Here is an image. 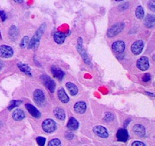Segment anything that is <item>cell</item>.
<instances>
[{"label":"cell","mask_w":155,"mask_h":146,"mask_svg":"<svg viewBox=\"0 0 155 146\" xmlns=\"http://www.w3.org/2000/svg\"><path fill=\"white\" fill-rule=\"evenodd\" d=\"M45 29V24L43 23L40 28L36 30V32L35 33V35L33 36L32 39L30 40V42H28V48L29 49H37L39 43H40V40H41V37L42 36V34L44 32Z\"/></svg>","instance_id":"1"},{"label":"cell","mask_w":155,"mask_h":146,"mask_svg":"<svg viewBox=\"0 0 155 146\" xmlns=\"http://www.w3.org/2000/svg\"><path fill=\"white\" fill-rule=\"evenodd\" d=\"M56 127H57L56 123L53 119H51V118L45 119L44 121L42 122V129L47 133H52V132H54L56 130Z\"/></svg>","instance_id":"2"},{"label":"cell","mask_w":155,"mask_h":146,"mask_svg":"<svg viewBox=\"0 0 155 146\" xmlns=\"http://www.w3.org/2000/svg\"><path fill=\"white\" fill-rule=\"evenodd\" d=\"M124 29V23L123 22H118V23H116L114 24L110 29H109L108 30V36L109 37H114L117 36L118 34H120L123 30Z\"/></svg>","instance_id":"3"},{"label":"cell","mask_w":155,"mask_h":146,"mask_svg":"<svg viewBox=\"0 0 155 146\" xmlns=\"http://www.w3.org/2000/svg\"><path fill=\"white\" fill-rule=\"evenodd\" d=\"M41 81L43 82L44 86L48 89V91H49L50 93H54V92L56 84L55 82H54L52 79L50 78L49 76L43 74V75L41 76Z\"/></svg>","instance_id":"4"},{"label":"cell","mask_w":155,"mask_h":146,"mask_svg":"<svg viewBox=\"0 0 155 146\" xmlns=\"http://www.w3.org/2000/svg\"><path fill=\"white\" fill-rule=\"evenodd\" d=\"M82 42H83V40L82 38H78V45H77V49L78 51L79 52V54H80V56H82V58H83V60L84 61V62L89 65V66H91V61H90V59H89L88 55L86 54V52L85 50L83 48V45H82Z\"/></svg>","instance_id":"5"},{"label":"cell","mask_w":155,"mask_h":146,"mask_svg":"<svg viewBox=\"0 0 155 146\" xmlns=\"http://www.w3.org/2000/svg\"><path fill=\"white\" fill-rule=\"evenodd\" d=\"M14 51L12 48L8 45H1L0 46V57L2 58H10L13 56Z\"/></svg>","instance_id":"6"},{"label":"cell","mask_w":155,"mask_h":146,"mask_svg":"<svg viewBox=\"0 0 155 146\" xmlns=\"http://www.w3.org/2000/svg\"><path fill=\"white\" fill-rule=\"evenodd\" d=\"M137 67L141 71H146L149 68V59L146 56H142L137 61Z\"/></svg>","instance_id":"7"},{"label":"cell","mask_w":155,"mask_h":146,"mask_svg":"<svg viewBox=\"0 0 155 146\" xmlns=\"http://www.w3.org/2000/svg\"><path fill=\"white\" fill-rule=\"evenodd\" d=\"M144 48V42L141 40H138L136 42H134L132 46H131V50L134 55H140Z\"/></svg>","instance_id":"8"},{"label":"cell","mask_w":155,"mask_h":146,"mask_svg":"<svg viewBox=\"0 0 155 146\" xmlns=\"http://www.w3.org/2000/svg\"><path fill=\"white\" fill-rule=\"evenodd\" d=\"M34 100L38 105H42L45 102V94L43 91L41 89H36L34 92Z\"/></svg>","instance_id":"9"},{"label":"cell","mask_w":155,"mask_h":146,"mask_svg":"<svg viewBox=\"0 0 155 146\" xmlns=\"http://www.w3.org/2000/svg\"><path fill=\"white\" fill-rule=\"evenodd\" d=\"M93 131L95 134H97L98 137L102 138H107L109 137V132L105 127L101 126V125H97L93 128Z\"/></svg>","instance_id":"10"},{"label":"cell","mask_w":155,"mask_h":146,"mask_svg":"<svg viewBox=\"0 0 155 146\" xmlns=\"http://www.w3.org/2000/svg\"><path fill=\"white\" fill-rule=\"evenodd\" d=\"M112 49L116 54H122L125 50V43L122 41H116L112 44Z\"/></svg>","instance_id":"11"},{"label":"cell","mask_w":155,"mask_h":146,"mask_svg":"<svg viewBox=\"0 0 155 146\" xmlns=\"http://www.w3.org/2000/svg\"><path fill=\"white\" fill-rule=\"evenodd\" d=\"M116 138H117V140L120 141V142H127L128 138H129V135L127 131L125 128H122V129L118 130L117 131V134H116Z\"/></svg>","instance_id":"12"},{"label":"cell","mask_w":155,"mask_h":146,"mask_svg":"<svg viewBox=\"0 0 155 146\" xmlns=\"http://www.w3.org/2000/svg\"><path fill=\"white\" fill-rule=\"evenodd\" d=\"M51 72L53 73V75L59 80H61L65 76V73L63 72V70L61 67H57V66H53L51 67Z\"/></svg>","instance_id":"13"},{"label":"cell","mask_w":155,"mask_h":146,"mask_svg":"<svg viewBox=\"0 0 155 146\" xmlns=\"http://www.w3.org/2000/svg\"><path fill=\"white\" fill-rule=\"evenodd\" d=\"M25 107H26V109L28 110V112L30 113V115L33 116L34 118H41V112H39L38 110L34 107L33 105H31V104H26Z\"/></svg>","instance_id":"14"},{"label":"cell","mask_w":155,"mask_h":146,"mask_svg":"<svg viewBox=\"0 0 155 146\" xmlns=\"http://www.w3.org/2000/svg\"><path fill=\"white\" fill-rule=\"evenodd\" d=\"M74 111L78 113H80V114H82L84 112H85L86 111V104H85V102H84V101H78L77 102L75 105H74Z\"/></svg>","instance_id":"15"},{"label":"cell","mask_w":155,"mask_h":146,"mask_svg":"<svg viewBox=\"0 0 155 146\" xmlns=\"http://www.w3.org/2000/svg\"><path fill=\"white\" fill-rule=\"evenodd\" d=\"M133 131L137 136H139V137H143L146 134V129H145V127L143 125L140 124H136L134 125Z\"/></svg>","instance_id":"16"},{"label":"cell","mask_w":155,"mask_h":146,"mask_svg":"<svg viewBox=\"0 0 155 146\" xmlns=\"http://www.w3.org/2000/svg\"><path fill=\"white\" fill-rule=\"evenodd\" d=\"M67 36V34L62 33V32H55L54 35V39L56 43H58V44H62V43L65 42Z\"/></svg>","instance_id":"17"},{"label":"cell","mask_w":155,"mask_h":146,"mask_svg":"<svg viewBox=\"0 0 155 146\" xmlns=\"http://www.w3.org/2000/svg\"><path fill=\"white\" fill-rule=\"evenodd\" d=\"M144 24L147 28H152L155 25L154 15H147L144 20Z\"/></svg>","instance_id":"18"},{"label":"cell","mask_w":155,"mask_h":146,"mask_svg":"<svg viewBox=\"0 0 155 146\" xmlns=\"http://www.w3.org/2000/svg\"><path fill=\"white\" fill-rule=\"evenodd\" d=\"M12 118L16 121H20V120H22L25 118V114L21 109H16L12 113Z\"/></svg>","instance_id":"19"},{"label":"cell","mask_w":155,"mask_h":146,"mask_svg":"<svg viewBox=\"0 0 155 146\" xmlns=\"http://www.w3.org/2000/svg\"><path fill=\"white\" fill-rule=\"evenodd\" d=\"M58 98L62 103H67L69 101V97L66 93L64 88H60L58 90Z\"/></svg>","instance_id":"20"},{"label":"cell","mask_w":155,"mask_h":146,"mask_svg":"<svg viewBox=\"0 0 155 146\" xmlns=\"http://www.w3.org/2000/svg\"><path fill=\"white\" fill-rule=\"evenodd\" d=\"M66 87H67V90L69 91V93H70L71 95H77V93H78V87L76 85H74L72 82H67Z\"/></svg>","instance_id":"21"},{"label":"cell","mask_w":155,"mask_h":146,"mask_svg":"<svg viewBox=\"0 0 155 146\" xmlns=\"http://www.w3.org/2000/svg\"><path fill=\"white\" fill-rule=\"evenodd\" d=\"M54 114L56 118L60 120H64L66 118V113L64 112V110L61 108V107H57L54 111Z\"/></svg>","instance_id":"22"},{"label":"cell","mask_w":155,"mask_h":146,"mask_svg":"<svg viewBox=\"0 0 155 146\" xmlns=\"http://www.w3.org/2000/svg\"><path fill=\"white\" fill-rule=\"evenodd\" d=\"M67 128L71 131H75L78 128V122L77 119L74 118H70L68 123H67Z\"/></svg>","instance_id":"23"},{"label":"cell","mask_w":155,"mask_h":146,"mask_svg":"<svg viewBox=\"0 0 155 146\" xmlns=\"http://www.w3.org/2000/svg\"><path fill=\"white\" fill-rule=\"evenodd\" d=\"M9 36H10L11 39H17V37L18 36V29H17V28L15 25H12L10 28V29H9Z\"/></svg>","instance_id":"24"},{"label":"cell","mask_w":155,"mask_h":146,"mask_svg":"<svg viewBox=\"0 0 155 146\" xmlns=\"http://www.w3.org/2000/svg\"><path fill=\"white\" fill-rule=\"evenodd\" d=\"M17 66H18V67L20 68V70L22 72L28 74V75H30V76L32 75L31 74V68L28 67V65H25V64H22V63H18Z\"/></svg>","instance_id":"25"},{"label":"cell","mask_w":155,"mask_h":146,"mask_svg":"<svg viewBox=\"0 0 155 146\" xmlns=\"http://www.w3.org/2000/svg\"><path fill=\"white\" fill-rule=\"evenodd\" d=\"M135 16L139 19H142L144 17V10L142 8V6H138L136 8V11H135Z\"/></svg>","instance_id":"26"},{"label":"cell","mask_w":155,"mask_h":146,"mask_svg":"<svg viewBox=\"0 0 155 146\" xmlns=\"http://www.w3.org/2000/svg\"><path fill=\"white\" fill-rule=\"evenodd\" d=\"M114 119H115V116H114L113 113H111V112H106L105 116H104V120L105 122H111V121H113Z\"/></svg>","instance_id":"27"},{"label":"cell","mask_w":155,"mask_h":146,"mask_svg":"<svg viewBox=\"0 0 155 146\" xmlns=\"http://www.w3.org/2000/svg\"><path fill=\"white\" fill-rule=\"evenodd\" d=\"M21 102L22 101H20V100H12L11 101V104H10V106L8 107V110H12V109H14L15 107H18L20 104H21Z\"/></svg>","instance_id":"28"},{"label":"cell","mask_w":155,"mask_h":146,"mask_svg":"<svg viewBox=\"0 0 155 146\" xmlns=\"http://www.w3.org/2000/svg\"><path fill=\"white\" fill-rule=\"evenodd\" d=\"M28 42H29V40H28V36H24L21 41V42H20V47L22 49H24V48H26L28 46Z\"/></svg>","instance_id":"29"},{"label":"cell","mask_w":155,"mask_h":146,"mask_svg":"<svg viewBox=\"0 0 155 146\" xmlns=\"http://www.w3.org/2000/svg\"><path fill=\"white\" fill-rule=\"evenodd\" d=\"M48 146H61V142L58 138H54L49 141Z\"/></svg>","instance_id":"30"},{"label":"cell","mask_w":155,"mask_h":146,"mask_svg":"<svg viewBox=\"0 0 155 146\" xmlns=\"http://www.w3.org/2000/svg\"><path fill=\"white\" fill-rule=\"evenodd\" d=\"M36 142H37L39 146H44L45 143H46V138L43 137H38L36 138Z\"/></svg>","instance_id":"31"},{"label":"cell","mask_w":155,"mask_h":146,"mask_svg":"<svg viewBox=\"0 0 155 146\" xmlns=\"http://www.w3.org/2000/svg\"><path fill=\"white\" fill-rule=\"evenodd\" d=\"M147 6L151 11L155 12V0H150L147 4Z\"/></svg>","instance_id":"32"},{"label":"cell","mask_w":155,"mask_h":146,"mask_svg":"<svg viewBox=\"0 0 155 146\" xmlns=\"http://www.w3.org/2000/svg\"><path fill=\"white\" fill-rule=\"evenodd\" d=\"M150 80H151V75H150V73H146V74H144V76H143V78H142V80H143L144 82H148V81H150Z\"/></svg>","instance_id":"33"},{"label":"cell","mask_w":155,"mask_h":146,"mask_svg":"<svg viewBox=\"0 0 155 146\" xmlns=\"http://www.w3.org/2000/svg\"><path fill=\"white\" fill-rule=\"evenodd\" d=\"M0 18H1V20L4 22V21H5L6 18H7V16H6L5 12L3 11H0Z\"/></svg>","instance_id":"34"},{"label":"cell","mask_w":155,"mask_h":146,"mask_svg":"<svg viewBox=\"0 0 155 146\" xmlns=\"http://www.w3.org/2000/svg\"><path fill=\"white\" fill-rule=\"evenodd\" d=\"M132 146H146L144 143L140 142V141H134L133 144H132Z\"/></svg>","instance_id":"35"},{"label":"cell","mask_w":155,"mask_h":146,"mask_svg":"<svg viewBox=\"0 0 155 146\" xmlns=\"http://www.w3.org/2000/svg\"><path fill=\"white\" fill-rule=\"evenodd\" d=\"M128 8V5L127 4H123L122 5L119 6V9L120 10H125V9H127Z\"/></svg>","instance_id":"36"},{"label":"cell","mask_w":155,"mask_h":146,"mask_svg":"<svg viewBox=\"0 0 155 146\" xmlns=\"http://www.w3.org/2000/svg\"><path fill=\"white\" fill-rule=\"evenodd\" d=\"M73 137H74V135L72 134V133H67V134L66 135V138H67V139H72Z\"/></svg>","instance_id":"37"},{"label":"cell","mask_w":155,"mask_h":146,"mask_svg":"<svg viewBox=\"0 0 155 146\" xmlns=\"http://www.w3.org/2000/svg\"><path fill=\"white\" fill-rule=\"evenodd\" d=\"M130 122H131V119H130V118H127V120H126V121L124 122V127H127V124L130 123Z\"/></svg>","instance_id":"38"},{"label":"cell","mask_w":155,"mask_h":146,"mask_svg":"<svg viewBox=\"0 0 155 146\" xmlns=\"http://www.w3.org/2000/svg\"><path fill=\"white\" fill-rule=\"evenodd\" d=\"M3 66H4V63L2 62V61H0V71H1V69H2Z\"/></svg>","instance_id":"39"},{"label":"cell","mask_w":155,"mask_h":146,"mask_svg":"<svg viewBox=\"0 0 155 146\" xmlns=\"http://www.w3.org/2000/svg\"><path fill=\"white\" fill-rule=\"evenodd\" d=\"M16 3H22L23 2V0H14Z\"/></svg>","instance_id":"40"},{"label":"cell","mask_w":155,"mask_h":146,"mask_svg":"<svg viewBox=\"0 0 155 146\" xmlns=\"http://www.w3.org/2000/svg\"><path fill=\"white\" fill-rule=\"evenodd\" d=\"M147 93V94H149V95H151V96H154V97H155V94H153V93Z\"/></svg>","instance_id":"41"},{"label":"cell","mask_w":155,"mask_h":146,"mask_svg":"<svg viewBox=\"0 0 155 146\" xmlns=\"http://www.w3.org/2000/svg\"><path fill=\"white\" fill-rule=\"evenodd\" d=\"M153 60H154V61H155V55L153 56Z\"/></svg>","instance_id":"42"},{"label":"cell","mask_w":155,"mask_h":146,"mask_svg":"<svg viewBox=\"0 0 155 146\" xmlns=\"http://www.w3.org/2000/svg\"><path fill=\"white\" fill-rule=\"evenodd\" d=\"M116 1H123V0H116Z\"/></svg>","instance_id":"43"}]
</instances>
